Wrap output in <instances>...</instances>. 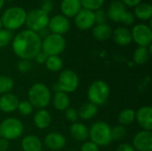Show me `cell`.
<instances>
[{
	"mask_svg": "<svg viewBox=\"0 0 152 151\" xmlns=\"http://www.w3.org/2000/svg\"><path fill=\"white\" fill-rule=\"evenodd\" d=\"M42 40L37 33L29 29L19 32L12 40V48L20 60H33L41 51Z\"/></svg>",
	"mask_w": 152,
	"mask_h": 151,
	"instance_id": "cell-1",
	"label": "cell"
},
{
	"mask_svg": "<svg viewBox=\"0 0 152 151\" xmlns=\"http://www.w3.org/2000/svg\"><path fill=\"white\" fill-rule=\"evenodd\" d=\"M28 101L37 109H45L52 101V93L46 85L36 83L30 86L28 92Z\"/></svg>",
	"mask_w": 152,
	"mask_h": 151,
	"instance_id": "cell-2",
	"label": "cell"
},
{
	"mask_svg": "<svg viewBox=\"0 0 152 151\" xmlns=\"http://www.w3.org/2000/svg\"><path fill=\"white\" fill-rule=\"evenodd\" d=\"M27 12L21 7L12 6L6 9L3 14L1 19L3 27L10 31L16 30L20 28L21 26L25 24Z\"/></svg>",
	"mask_w": 152,
	"mask_h": 151,
	"instance_id": "cell-3",
	"label": "cell"
},
{
	"mask_svg": "<svg viewBox=\"0 0 152 151\" xmlns=\"http://www.w3.org/2000/svg\"><path fill=\"white\" fill-rule=\"evenodd\" d=\"M110 128L111 127L104 121L94 122L88 129L90 141L99 147L109 146L112 142Z\"/></svg>",
	"mask_w": 152,
	"mask_h": 151,
	"instance_id": "cell-4",
	"label": "cell"
},
{
	"mask_svg": "<svg viewBox=\"0 0 152 151\" xmlns=\"http://www.w3.org/2000/svg\"><path fill=\"white\" fill-rule=\"evenodd\" d=\"M110 93L109 85L102 80H95L93 82L87 90V98L89 102L98 106L104 105Z\"/></svg>",
	"mask_w": 152,
	"mask_h": 151,
	"instance_id": "cell-5",
	"label": "cell"
},
{
	"mask_svg": "<svg viewBox=\"0 0 152 151\" xmlns=\"http://www.w3.org/2000/svg\"><path fill=\"white\" fill-rule=\"evenodd\" d=\"M24 131L22 122L16 117H7L0 124V137L8 141L20 138Z\"/></svg>",
	"mask_w": 152,
	"mask_h": 151,
	"instance_id": "cell-6",
	"label": "cell"
},
{
	"mask_svg": "<svg viewBox=\"0 0 152 151\" xmlns=\"http://www.w3.org/2000/svg\"><path fill=\"white\" fill-rule=\"evenodd\" d=\"M50 17L49 14L42 11L40 8L33 9L27 12L25 24L28 29L37 33L43 28H47Z\"/></svg>",
	"mask_w": 152,
	"mask_h": 151,
	"instance_id": "cell-7",
	"label": "cell"
},
{
	"mask_svg": "<svg viewBox=\"0 0 152 151\" xmlns=\"http://www.w3.org/2000/svg\"><path fill=\"white\" fill-rule=\"evenodd\" d=\"M66 48V40L63 36L50 34L45 39L42 40L41 51H43L48 56L60 55Z\"/></svg>",
	"mask_w": 152,
	"mask_h": 151,
	"instance_id": "cell-8",
	"label": "cell"
},
{
	"mask_svg": "<svg viewBox=\"0 0 152 151\" xmlns=\"http://www.w3.org/2000/svg\"><path fill=\"white\" fill-rule=\"evenodd\" d=\"M57 84L61 92L66 93L75 92L79 85V78L77 74L71 69H65L60 73Z\"/></svg>",
	"mask_w": 152,
	"mask_h": 151,
	"instance_id": "cell-9",
	"label": "cell"
},
{
	"mask_svg": "<svg viewBox=\"0 0 152 151\" xmlns=\"http://www.w3.org/2000/svg\"><path fill=\"white\" fill-rule=\"evenodd\" d=\"M132 40L139 46H149L152 42L151 28L146 24H137L134 26L132 31Z\"/></svg>",
	"mask_w": 152,
	"mask_h": 151,
	"instance_id": "cell-10",
	"label": "cell"
},
{
	"mask_svg": "<svg viewBox=\"0 0 152 151\" xmlns=\"http://www.w3.org/2000/svg\"><path fill=\"white\" fill-rule=\"evenodd\" d=\"M47 28L52 34L63 36L69 30L70 22L64 15L58 14L50 18Z\"/></svg>",
	"mask_w": 152,
	"mask_h": 151,
	"instance_id": "cell-11",
	"label": "cell"
},
{
	"mask_svg": "<svg viewBox=\"0 0 152 151\" xmlns=\"http://www.w3.org/2000/svg\"><path fill=\"white\" fill-rule=\"evenodd\" d=\"M75 24L81 30H87L95 25L94 12L93 11L82 8L75 16Z\"/></svg>",
	"mask_w": 152,
	"mask_h": 151,
	"instance_id": "cell-12",
	"label": "cell"
},
{
	"mask_svg": "<svg viewBox=\"0 0 152 151\" xmlns=\"http://www.w3.org/2000/svg\"><path fill=\"white\" fill-rule=\"evenodd\" d=\"M134 149L138 151L152 150V133L151 131H140L133 139Z\"/></svg>",
	"mask_w": 152,
	"mask_h": 151,
	"instance_id": "cell-13",
	"label": "cell"
},
{
	"mask_svg": "<svg viewBox=\"0 0 152 151\" xmlns=\"http://www.w3.org/2000/svg\"><path fill=\"white\" fill-rule=\"evenodd\" d=\"M135 120L139 125L145 131L152 129V108L151 106H142L135 111Z\"/></svg>",
	"mask_w": 152,
	"mask_h": 151,
	"instance_id": "cell-14",
	"label": "cell"
},
{
	"mask_svg": "<svg viewBox=\"0 0 152 151\" xmlns=\"http://www.w3.org/2000/svg\"><path fill=\"white\" fill-rule=\"evenodd\" d=\"M45 146L53 151H57L63 149L66 145V138L62 133L53 132L46 134L44 140Z\"/></svg>",
	"mask_w": 152,
	"mask_h": 151,
	"instance_id": "cell-15",
	"label": "cell"
},
{
	"mask_svg": "<svg viewBox=\"0 0 152 151\" xmlns=\"http://www.w3.org/2000/svg\"><path fill=\"white\" fill-rule=\"evenodd\" d=\"M20 102L19 98L12 93L2 94L0 97V110L4 113H11L17 109Z\"/></svg>",
	"mask_w": 152,
	"mask_h": 151,
	"instance_id": "cell-16",
	"label": "cell"
},
{
	"mask_svg": "<svg viewBox=\"0 0 152 151\" xmlns=\"http://www.w3.org/2000/svg\"><path fill=\"white\" fill-rule=\"evenodd\" d=\"M126 12V5L121 1H113L110 4L106 14L108 19H110V20L114 22H120Z\"/></svg>",
	"mask_w": 152,
	"mask_h": 151,
	"instance_id": "cell-17",
	"label": "cell"
},
{
	"mask_svg": "<svg viewBox=\"0 0 152 151\" xmlns=\"http://www.w3.org/2000/svg\"><path fill=\"white\" fill-rule=\"evenodd\" d=\"M114 42L120 46H126L131 44L132 35L131 30L126 27H118L112 31V36Z\"/></svg>",
	"mask_w": 152,
	"mask_h": 151,
	"instance_id": "cell-18",
	"label": "cell"
},
{
	"mask_svg": "<svg viewBox=\"0 0 152 151\" xmlns=\"http://www.w3.org/2000/svg\"><path fill=\"white\" fill-rule=\"evenodd\" d=\"M69 133L77 142H86L89 138V130L87 126L79 122L72 123L69 127Z\"/></svg>",
	"mask_w": 152,
	"mask_h": 151,
	"instance_id": "cell-19",
	"label": "cell"
},
{
	"mask_svg": "<svg viewBox=\"0 0 152 151\" xmlns=\"http://www.w3.org/2000/svg\"><path fill=\"white\" fill-rule=\"evenodd\" d=\"M82 9L80 0H62L61 11L65 17H75Z\"/></svg>",
	"mask_w": 152,
	"mask_h": 151,
	"instance_id": "cell-20",
	"label": "cell"
},
{
	"mask_svg": "<svg viewBox=\"0 0 152 151\" xmlns=\"http://www.w3.org/2000/svg\"><path fill=\"white\" fill-rule=\"evenodd\" d=\"M33 121L37 128L43 130L47 128L51 125L52 116L48 110H46L45 109H41L35 113Z\"/></svg>",
	"mask_w": 152,
	"mask_h": 151,
	"instance_id": "cell-21",
	"label": "cell"
},
{
	"mask_svg": "<svg viewBox=\"0 0 152 151\" xmlns=\"http://www.w3.org/2000/svg\"><path fill=\"white\" fill-rule=\"evenodd\" d=\"M21 149L23 151H42L43 143L37 136L29 134L22 139Z\"/></svg>",
	"mask_w": 152,
	"mask_h": 151,
	"instance_id": "cell-22",
	"label": "cell"
},
{
	"mask_svg": "<svg viewBox=\"0 0 152 151\" xmlns=\"http://www.w3.org/2000/svg\"><path fill=\"white\" fill-rule=\"evenodd\" d=\"M151 53V44L149 46H138L133 54L134 62L137 65H143L149 61Z\"/></svg>",
	"mask_w": 152,
	"mask_h": 151,
	"instance_id": "cell-23",
	"label": "cell"
},
{
	"mask_svg": "<svg viewBox=\"0 0 152 151\" xmlns=\"http://www.w3.org/2000/svg\"><path fill=\"white\" fill-rule=\"evenodd\" d=\"M112 28L110 25L107 23L104 24H96L93 27V36L99 40V41H104L109 39L112 36Z\"/></svg>",
	"mask_w": 152,
	"mask_h": 151,
	"instance_id": "cell-24",
	"label": "cell"
},
{
	"mask_svg": "<svg viewBox=\"0 0 152 151\" xmlns=\"http://www.w3.org/2000/svg\"><path fill=\"white\" fill-rule=\"evenodd\" d=\"M77 113L79 118L83 120H90L97 115L98 107L91 102H86L79 107Z\"/></svg>",
	"mask_w": 152,
	"mask_h": 151,
	"instance_id": "cell-25",
	"label": "cell"
},
{
	"mask_svg": "<svg viewBox=\"0 0 152 151\" xmlns=\"http://www.w3.org/2000/svg\"><path fill=\"white\" fill-rule=\"evenodd\" d=\"M70 99L68 93L64 92H58L55 93L53 97V107L60 111H64L69 107Z\"/></svg>",
	"mask_w": 152,
	"mask_h": 151,
	"instance_id": "cell-26",
	"label": "cell"
},
{
	"mask_svg": "<svg viewBox=\"0 0 152 151\" xmlns=\"http://www.w3.org/2000/svg\"><path fill=\"white\" fill-rule=\"evenodd\" d=\"M134 14L141 20H151L152 16V7L148 3H140L134 7Z\"/></svg>",
	"mask_w": 152,
	"mask_h": 151,
	"instance_id": "cell-27",
	"label": "cell"
},
{
	"mask_svg": "<svg viewBox=\"0 0 152 151\" xmlns=\"http://www.w3.org/2000/svg\"><path fill=\"white\" fill-rule=\"evenodd\" d=\"M118 121L121 125H129L135 121V111L132 109H125L121 110L118 117Z\"/></svg>",
	"mask_w": 152,
	"mask_h": 151,
	"instance_id": "cell-28",
	"label": "cell"
},
{
	"mask_svg": "<svg viewBox=\"0 0 152 151\" xmlns=\"http://www.w3.org/2000/svg\"><path fill=\"white\" fill-rule=\"evenodd\" d=\"M45 66L48 70L52 72H58L63 67V61L61 58L58 55L48 56L45 61Z\"/></svg>",
	"mask_w": 152,
	"mask_h": 151,
	"instance_id": "cell-29",
	"label": "cell"
},
{
	"mask_svg": "<svg viewBox=\"0 0 152 151\" xmlns=\"http://www.w3.org/2000/svg\"><path fill=\"white\" fill-rule=\"evenodd\" d=\"M14 86L13 79L6 75H0V94L11 93Z\"/></svg>",
	"mask_w": 152,
	"mask_h": 151,
	"instance_id": "cell-30",
	"label": "cell"
},
{
	"mask_svg": "<svg viewBox=\"0 0 152 151\" xmlns=\"http://www.w3.org/2000/svg\"><path fill=\"white\" fill-rule=\"evenodd\" d=\"M127 134V130L126 126L118 125L110 128V135L112 141H121Z\"/></svg>",
	"mask_w": 152,
	"mask_h": 151,
	"instance_id": "cell-31",
	"label": "cell"
},
{
	"mask_svg": "<svg viewBox=\"0 0 152 151\" xmlns=\"http://www.w3.org/2000/svg\"><path fill=\"white\" fill-rule=\"evenodd\" d=\"M104 2L105 0H80L81 5L83 8L93 11V12L98 9H101Z\"/></svg>",
	"mask_w": 152,
	"mask_h": 151,
	"instance_id": "cell-32",
	"label": "cell"
},
{
	"mask_svg": "<svg viewBox=\"0 0 152 151\" xmlns=\"http://www.w3.org/2000/svg\"><path fill=\"white\" fill-rule=\"evenodd\" d=\"M33 106L30 104V102L28 100H24V101H20L19 104H18V108L17 110L19 111V113L24 117L29 116L32 111H33Z\"/></svg>",
	"mask_w": 152,
	"mask_h": 151,
	"instance_id": "cell-33",
	"label": "cell"
},
{
	"mask_svg": "<svg viewBox=\"0 0 152 151\" xmlns=\"http://www.w3.org/2000/svg\"><path fill=\"white\" fill-rule=\"evenodd\" d=\"M12 33L10 30H7L5 28L0 29V48L4 47L10 44V42L12 40Z\"/></svg>",
	"mask_w": 152,
	"mask_h": 151,
	"instance_id": "cell-34",
	"label": "cell"
},
{
	"mask_svg": "<svg viewBox=\"0 0 152 151\" xmlns=\"http://www.w3.org/2000/svg\"><path fill=\"white\" fill-rule=\"evenodd\" d=\"M32 68L33 64L30 60H20L19 62L17 63V69L22 74L29 72L32 69Z\"/></svg>",
	"mask_w": 152,
	"mask_h": 151,
	"instance_id": "cell-35",
	"label": "cell"
},
{
	"mask_svg": "<svg viewBox=\"0 0 152 151\" xmlns=\"http://www.w3.org/2000/svg\"><path fill=\"white\" fill-rule=\"evenodd\" d=\"M64 115H65V117H66L69 121L73 122V123L77 122V120H78V118H79V117H78L77 110L75 109L74 108H70V107H69L67 109L64 110Z\"/></svg>",
	"mask_w": 152,
	"mask_h": 151,
	"instance_id": "cell-36",
	"label": "cell"
},
{
	"mask_svg": "<svg viewBox=\"0 0 152 151\" xmlns=\"http://www.w3.org/2000/svg\"><path fill=\"white\" fill-rule=\"evenodd\" d=\"M94 12V18H95V23L96 24H104L107 22V14L104 10L98 9Z\"/></svg>",
	"mask_w": 152,
	"mask_h": 151,
	"instance_id": "cell-37",
	"label": "cell"
},
{
	"mask_svg": "<svg viewBox=\"0 0 152 151\" xmlns=\"http://www.w3.org/2000/svg\"><path fill=\"white\" fill-rule=\"evenodd\" d=\"M134 20H135L134 14L133 12H129V11H126V12L124 13V15H123V17H122V19H121V20H120V22H122V23H123L124 25H126V26H130V25L134 24Z\"/></svg>",
	"mask_w": 152,
	"mask_h": 151,
	"instance_id": "cell-38",
	"label": "cell"
},
{
	"mask_svg": "<svg viewBox=\"0 0 152 151\" xmlns=\"http://www.w3.org/2000/svg\"><path fill=\"white\" fill-rule=\"evenodd\" d=\"M81 151H100L99 146H97L95 143H94L91 141H86L81 145L80 148Z\"/></svg>",
	"mask_w": 152,
	"mask_h": 151,
	"instance_id": "cell-39",
	"label": "cell"
},
{
	"mask_svg": "<svg viewBox=\"0 0 152 151\" xmlns=\"http://www.w3.org/2000/svg\"><path fill=\"white\" fill-rule=\"evenodd\" d=\"M53 8V2L52 0H43L42 5H41V10L45 12L46 13H49L52 9Z\"/></svg>",
	"mask_w": 152,
	"mask_h": 151,
	"instance_id": "cell-40",
	"label": "cell"
},
{
	"mask_svg": "<svg viewBox=\"0 0 152 151\" xmlns=\"http://www.w3.org/2000/svg\"><path fill=\"white\" fill-rule=\"evenodd\" d=\"M47 57H48L47 54H45L43 51H40V52L36 55V57H35L34 59L36 60V61H37V63H39V64H44V63H45V61H46V60H47Z\"/></svg>",
	"mask_w": 152,
	"mask_h": 151,
	"instance_id": "cell-41",
	"label": "cell"
},
{
	"mask_svg": "<svg viewBox=\"0 0 152 151\" xmlns=\"http://www.w3.org/2000/svg\"><path fill=\"white\" fill-rule=\"evenodd\" d=\"M116 151H135V150L129 143H121L118 146Z\"/></svg>",
	"mask_w": 152,
	"mask_h": 151,
	"instance_id": "cell-42",
	"label": "cell"
},
{
	"mask_svg": "<svg viewBox=\"0 0 152 151\" xmlns=\"http://www.w3.org/2000/svg\"><path fill=\"white\" fill-rule=\"evenodd\" d=\"M10 146V142L8 140L0 137V151H7Z\"/></svg>",
	"mask_w": 152,
	"mask_h": 151,
	"instance_id": "cell-43",
	"label": "cell"
},
{
	"mask_svg": "<svg viewBox=\"0 0 152 151\" xmlns=\"http://www.w3.org/2000/svg\"><path fill=\"white\" fill-rule=\"evenodd\" d=\"M121 2L127 6L130 7H135L137 4L142 3V0H121Z\"/></svg>",
	"mask_w": 152,
	"mask_h": 151,
	"instance_id": "cell-44",
	"label": "cell"
},
{
	"mask_svg": "<svg viewBox=\"0 0 152 151\" xmlns=\"http://www.w3.org/2000/svg\"><path fill=\"white\" fill-rule=\"evenodd\" d=\"M50 34H51V32L49 31L48 28H43V29H41L40 31H38V32H37V35H38V36L40 37V39H41V40L45 39V38L46 36H48Z\"/></svg>",
	"mask_w": 152,
	"mask_h": 151,
	"instance_id": "cell-45",
	"label": "cell"
},
{
	"mask_svg": "<svg viewBox=\"0 0 152 151\" xmlns=\"http://www.w3.org/2000/svg\"><path fill=\"white\" fill-rule=\"evenodd\" d=\"M52 90L54 92V93H58V92H61V89H60V86H59V85H58L57 83H55V84L53 85Z\"/></svg>",
	"mask_w": 152,
	"mask_h": 151,
	"instance_id": "cell-46",
	"label": "cell"
},
{
	"mask_svg": "<svg viewBox=\"0 0 152 151\" xmlns=\"http://www.w3.org/2000/svg\"><path fill=\"white\" fill-rule=\"evenodd\" d=\"M4 2H5V0H0V10L3 8V6L4 4Z\"/></svg>",
	"mask_w": 152,
	"mask_h": 151,
	"instance_id": "cell-47",
	"label": "cell"
},
{
	"mask_svg": "<svg viewBox=\"0 0 152 151\" xmlns=\"http://www.w3.org/2000/svg\"><path fill=\"white\" fill-rule=\"evenodd\" d=\"M3 28V25H2V21H1V19H0V29Z\"/></svg>",
	"mask_w": 152,
	"mask_h": 151,
	"instance_id": "cell-48",
	"label": "cell"
},
{
	"mask_svg": "<svg viewBox=\"0 0 152 151\" xmlns=\"http://www.w3.org/2000/svg\"><path fill=\"white\" fill-rule=\"evenodd\" d=\"M5 1H12V0H5Z\"/></svg>",
	"mask_w": 152,
	"mask_h": 151,
	"instance_id": "cell-49",
	"label": "cell"
},
{
	"mask_svg": "<svg viewBox=\"0 0 152 151\" xmlns=\"http://www.w3.org/2000/svg\"><path fill=\"white\" fill-rule=\"evenodd\" d=\"M69 151H77V150H69Z\"/></svg>",
	"mask_w": 152,
	"mask_h": 151,
	"instance_id": "cell-50",
	"label": "cell"
}]
</instances>
